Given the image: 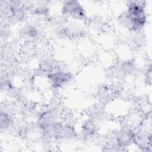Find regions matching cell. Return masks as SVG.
Listing matches in <instances>:
<instances>
[{
	"label": "cell",
	"instance_id": "ba28073f",
	"mask_svg": "<svg viewBox=\"0 0 152 152\" xmlns=\"http://www.w3.org/2000/svg\"><path fill=\"white\" fill-rule=\"evenodd\" d=\"M0 124L1 129H6L10 128L14 124V120L10 113L1 110L0 117Z\"/></svg>",
	"mask_w": 152,
	"mask_h": 152
},
{
	"label": "cell",
	"instance_id": "8992f818",
	"mask_svg": "<svg viewBox=\"0 0 152 152\" xmlns=\"http://www.w3.org/2000/svg\"><path fill=\"white\" fill-rule=\"evenodd\" d=\"M97 133V127L96 123L92 120L84 121L80 127V134L83 138H93Z\"/></svg>",
	"mask_w": 152,
	"mask_h": 152
},
{
	"label": "cell",
	"instance_id": "7a4b0ae2",
	"mask_svg": "<svg viewBox=\"0 0 152 152\" xmlns=\"http://www.w3.org/2000/svg\"><path fill=\"white\" fill-rule=\"evenodd\" d=\"M133 144L141 151H151L152 135L150 127L144 124L134 131Z\"/></svg>",
	"mask_w": 152,
	"mask_h": 152
},
{
	"label": "cell",
	"instance_id": "9c48e42d",
	"mask_svg": "<svg viewBox=\"0 0 152 152\" xmlns=\"http://www.w3.org/2000/svg\"><path fill=\"white\" fill-rule=\"evenodd\" d=\"M121 66V71L124 74L127 75L133 74L137 69V66L135 64V62L131 59L123 62Z\"/></svg>",
	"mask_w": 152,
	"mask_h": 152
},
{
	"label": "cell",
	"instance_id": "6da1fadb",
	"mask_svg": "<svg viewBox=\"0 0 152 152\" xmlns=\"http://www.w3.org/2000/svg\"><path fill=\"white\" fill-rule=\"evenodd\" d=\"M145 7L146 2L144 1H133L128 2L124 11L134 33L141 31L147 24Z\"/></svg>",
	"mask_w": 152,
	"mask_h": 152
},
{
	"label": "cell",
	"instance_id": "30bf717a",
	"mask_svg": "<svg viewBox=\"0 0 152 152\" xmlns=\"http://www.w3.org/2000/svg\"><path fill=\"white\" fill-rule=\"evenodd\" d=\"M49 8L45 5H39L34 8V13L40 16H46L48 14Z\"/></svg>",
	"mask_w": 152,
	"mask_h": 152
},
{
	"label": "cell",
	"instance_id": "5b68a950",
	"mask_svg": "<svg viewBox=\"0 0 152 152\" xmlns=\"http://www.w3.org/2000/svg\"><path fill=\"white\" fill-rule=\"evenodd\" d=\"M6 9L8 10L10 15L16 21H23L27 18V8L22 1H8L6 5Z\"/></svg>",
	"mask_w": 152,
	"mask_h": 152
},
{
	"label": "cell",
	"instance_id": "277c9868",
	"mask_svg": "<svg viewBox=\"0 0 152 152\" xmlns=\"http://www.w3.org/2000/svg\"><path fill=\"white\" fill-rule=\"evenodd\" d=\"M47 78L51 87L59 89L66 86L72 78V75L69 72L58 69L47 74Z\"/></svg>",
	"mask_w": 152,
	"mask_h": 152
},
{
	"label": "cell",
	"instance_id": "52a82bcc",
	"mask_svg": "<svg viewBox=\"0 0 152 152\" xmlns=\"http://www.w3.org/2000/svg\"><path fill=\"white\" fill-rule=\"evenodd\" d=\"M38 28L33 24H30L24 26L21 30V35L24 38L33 39L38 37L39 30Z\"/></svg>",
	"mask_w": 152,
	"mask_h": 152
},
{
	"label": "cell",
	"instance_id": "3957f363",
	"mask_svg": "<svg viewBox=\"0 0 152 152\" xmlns=\"http://www.w3.org/2000/svg\"><path fill=\"white\" fill-rule=\"evenodd\" d=\"M61 13L66 17L76 21H84L87 19L86 10L79 2L76 1H64Z\"/></svg>",
	"mask_w": 152,
	"mask_h": 152
}]
</instances>
